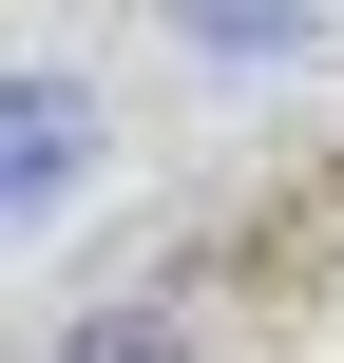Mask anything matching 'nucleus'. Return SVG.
<instances>
[{"instance_id": "nucleus-1", "label": "nucleus", "mask_w": 344, "mask_h": 363, "mask_svg": "<svg viewBox=\"0 0 344 363\" xmlns=\"http://www.w3.org/2000/svg\"><path fill=\"white\" fill-rule=\"evenodd\" d=\"M0 134H19V153H0V172H19V211H57V172H77V96H57V77H19V96H0Z\"/></svg>"}, {"instance_id": "nucleus-2", "label": "nucleus", "mask_w": 344, "mask_h": 363, "mask_svg": "<svg viewBox=\"0 0 344 363\" xmlns=\"http://www.w3.org/2000/svg\"><path fill=\"white\" fill-rule=\"evenodd\" d=\"M172 19H192V38H211V57H249V38H287V19H306V0H172Z\"/></svg>"}, {"instance_id": "nucleus-3", "label": "nucleus", "mask_w": 344, "mask_h": 363, "mask_svg": "<svg viewBox=\"0 0 344 363\" xmlns=\"http://www.w3.org/2000/svg\"><path fill=\"white\" fill-rule=\"evenodd\" d=\"M77 363H172V306H115V325H77Z\"/></svg>"}]
</instances>
